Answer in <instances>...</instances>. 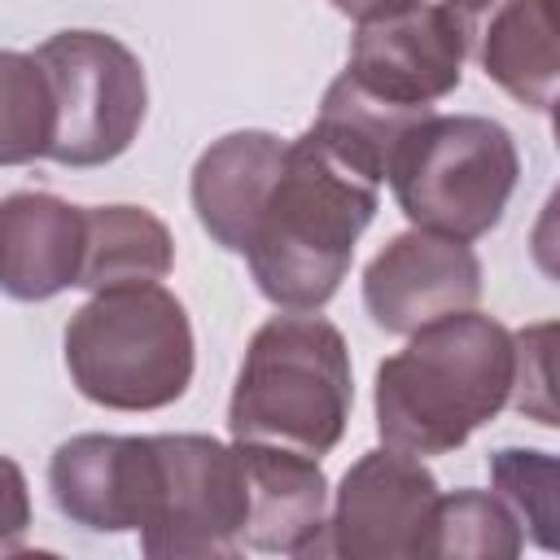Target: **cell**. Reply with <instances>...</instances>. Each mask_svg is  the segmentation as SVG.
<instances>
[{"label":"cell","mask_w":560,"mask_h":560,"mask_svg":"<svg viewBox=\"0 0 560 560\" xmlns=\"http://www.w3.org/2000/svg\"><path fill=\"white\" fill-rule=\"evenodd\" d=\"M381 206V179L315 127L284 144L280 175L245 241L258 293L280 311H319L341 289L354 245Z\"/></svg>","instance_id":"obj_1"},{"label":"cell","mask_w":560,"mask_h":560,"mask_svg":"<svg viewBox=\"0 0 560 560\" xmlns=\"http://www.w3.org/2000/svg\"><path fill=\"white\" fill-rule=\"evenodd\" d=\"M512 332L481 315L455 311L411 332L376 368V433L407 455H451L512 398Z\"/></svg>","instance_id":"obj_2"},{"label":"cell","mask_w":560,"mask_h":560,"mask_svg":"<svg viewBox=\"0 0 560 560\" xmlns=\"http://www.w3.org/2000/svg\"><path fill=\"white\" fill-rule=\"evenodd\" d=\"M354 376L337 324L315 311H284L254 328L232 398V442L284 446L324 459L350 424Z\"/></svg>","instance_id":"obj_3"},{"label":"cell","mask_w":560,"mask_h":560,"mask_svg":"<svg viewBox=\"0 0 560 560\" xmlns=\"http://www.w3.org/2000/svg\"><path fill=\"white\" fill-rule=\"evenodd\" d=\"M192 324L158 280L96 289L66 324V372L74 389L109 411H158L192 385Z\"/></svg>","instance_id":"obj_4"},{"label":"cell","mask_w":560,"mask_h":560,"mask_svg":"<svg viewBox=\"0 0 560 560\" xmlns=\"http://www.w3.org/2000/svg\"><path fill=\"white\" fill-rule=\"evenodd\" d=\"M385 179L411 228L477 241L499 228L521 179V153L503 122L433 109L407 127Z\"/></svg>","instance_id":"obj_5"},{"label":"cell","mask_w":560,"mask_h":560,"mask_svg":"<svg viewBox=\"0 0 560 560\" xmlns=\"http://www.w3.org/2000/svg\"><path fill=\"white\" fill-rule=\"evenodd\" d=\"M245 472L236 442L210 433H149L140 468V551L149 560L241 556Z\"/></svg>","instance_id":"obj_6"},{"label":"cell","mask_w":560,"mask_h":560,"mask_svg":"<svg viewBox=\"0 0 560 560\" xmlns=\"http://www.w3.org/2000/svg\"><path fill=\"white\" fill-rule=\"evenodd\" d=\"M52 96L48 158L57 166H105L131 149L149 109L140 57L105 31H61L35 48Z\"/></svg>","instance_id":"obj_7"},{"label":"cell","mask_w":560,"mask_h":560,"mask_svg":"<svg viewBox=\"0 0 560 560\" xmlns=\"http://www.w3.org/2000/svg\"><path fill=\"white\" fill-rule=\"evenodd\" d=\"M438 477L420 455L381 446L363 451L324 516L319 556L346 560H420L429 556V529L438 512Z\"/></svg>","instance_id":"obj_8"},{"label":"cell","mask_w":560,"mask_h":560,"mask_svg":"<svg viewBox=\"0 0 560 560\" xmlns=\"http://www.w3.org/2000/svg\"><path fill=\"white\" fill-rule=\"evenodd\" d=\"M354 22L350 66L341 74L376 101L429 114L459 88L464 44L438 0H385Z\"/></svg>","instance_id":"obj_9"},{"label":"cell","mask_w":560,"mask_h":560,"mask_svg":"<svg viewBox=\"0 0 560 560\" xmlns=\"http://www.w3.org/2000/svg\"><path fill=\"white\" fill-rule=\"evenodd\" d=\"M481 298V262L468 241H451L424 228L398 232L363 267V306L376 328L411 337L416 328L472 311Z\"/></svg>","instance_id":"obj_10"},{"label":"cell","mask_w":560,"mask_h":560,"mask_svg":"<svg viewBox=\"0 0 560 560\" xmlns=\"http://www.w3.org/2000/svg\"><path fill=\"white\" fill-rule=\"evenodd\" d=\"M494 88L512 101L551 114L560 79V44L551 0H438Z\"/></svg>","instance_id":"obj_11"},{"label":"cell","mask_w":560,"mask_h":560,"mask_svg":"<svg viewBox=\"0 0 560 560\" xmlns=\"http://www.w3.org/2000/svg\"><path fill=\"white\" fill-rule=\"evenodd\" d=\"M236 455L245 472L241 547L271 556H319L328 516V477L319 459L262 442H236Z\"/></svg>","instance_id":"obj_12"},{"label":"cell","mask_w":560,"mask_h":560,"mask_svg":"<svg viewBox=\"0 0 560 560\" xmlns=\"http://www.w3.org/2000/svg\"><path fill=\"white\" fill-rule=\"evenodd\" d=\"M140 468L144 438L79 433L52 451L48 490L70 525L92 534H127L140 521Z\"/></svg>","instance_id":"obj_13"},{"label":"cell","mask_w":560,"mask_h":560,"mask_svg":"<svg viewBox=\"0 0 560 560\" xmlns=\"http://www.w3.org/2000/svg\"><path fill=\"white\" fill-rule=\"evenodd\" d=\"M83 206L52 192L0 197V293L13 302H48L79 280Z\"/></svg>","instance_id":"obj_14"},{"label":"cell","mask_w":560,"mask_h":560,"mask_svg":"<svg viewBox=\"0 0 560 560\" xmlns=\"http://www.w3.org/2000/svg\"><path fill=\"white\" fill-rule=\"evenodd\" d=\"M284 144L289 140L271 131H228L197 158L188 197H192L197 223L210 232L214 245L245 254V241L267 201V188L280 175Z\"/></svg>","instance_id":"obj_15"},{"label":"cell","mask_w":560,"mask_h":560,"mask_svg":"<svg viewBox=\"0 0 560 560\" xmlns=\"http://www.w3.org/2000/svg\"><path fill=\"white\" fill-rule=\"evenodd\" d=\"M175 262L171 228L144 206H83L79 289H109L131 280H162Z\"/></svg>","instance_id":"obj_16"},{"label":"cell","mask_w":560,"mask_h":560,"mask_svg":"<svg viewBox=\"0 0 560 560\" xmlns=\"http://www.w3.org/2000/svg\"><path fill=\"white\" fill-rule=\"evenodd\" d=\"M521 547H525V529L499 494L486 490L438 494V512L429 529L433 560H512L521 556Z\"/></svg>","instance_id":"obj_17"},{"label":"cell","mask_w":560,"mask_h":560,"mask_svg":"<svg viewBox=\"0 0 560 560\" xmlns=\"http://www.w3.org/2000/svg\"><path fill=\"white\" fill-rule=\"evenodd\" d=\"M52 96L35 52L0 48V166L48 158Z\"/></svg>","instance_id":"obj_18"},{"label":"cell","mask_w":560,"mask_h":560,"mask_svg":"<svg viewBox=\"0 0 560 560\" xmlns=\"http://www.w3.org/2000/svg\"><path fill=\"white\" fill-rule=\"evenodd\" d=\"M556 455L547 451H525V446H503L490 455V481L499 490V499L508 503V512L521 521V529H529V538L542 551H556V525H560V508H556Z\"/></svg>","instance_id":"obj_19"},{"label":"cell","mask_w":560,"mask_h":560,"mask_svg":"<svg viewBox=\"0 0 560 560\" xmlns=\"http://www.w3.org/2000/svg\"><path fill=\"white\" fill-rule=\"evenodd\" d=\"M547 341H551V324H538V328H525V332H512V346H516V372H512V407L534 416L538 424H556V407H551V354H547Z\"/></svg>","instance_id":"obj_20"},{"label":"cell","mask_w":560,"mask_h":560,"mask_svg":"<svg viewBox=\"0 0 560 560\" xmlns=\"http://www.w3.org/2000/svg\"><path fill=\"white\" fill-rule=\"evenodd\" d=\"M31 529V490H26V472L0 455V556L22 551Z\"/></svg>","instance_id":"obj_21"},{"label":"cell","mask_w":560,"mask_h":560,"mask_svg":"<svg viewBox=\"0 0 560 560\" xmlns=\"http://www.w3.org/2000/svg\"><path fill=\"white\" fill-rule=\"evenodd\" d=\"M385 0H332V9H341L346 18H363V13H372V9H381Z\"/></svg>","instance_id":"obj_22"}]
</instances>
